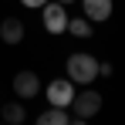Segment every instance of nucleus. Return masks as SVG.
<instances>
[{"instance_id": "obj_6", "label": "nucleus", "mask_w": 125, "mask_h": 125, "mask_svg": "<svg viewBox=\"0 0 125 125\" xmlns=\"http://www.w3.org/2000/svg\"><path fill=\"white\" fill-rule=\"evenodd\" d=\"M78 3H81L84 17L95 21V24H102V21L112 17V0H78Z\"/></svg>"}, {"instance_id": "obj_3", "label": "nucleus", "mask_w": 125, "mask_h": 125, "mask_svg": "<svg viewBox=\"0 0 125 125\" xmlns=\"http://www.w3.org/2000/svg\"><path fill=\"white\" fill-rule=\"evenodd\" d=\"M41 21H44V27H47V34H64L68 31V10H64L58 0H47L41 7Z\"/></svg>"}, {"instance_id": "obj_14", "label": "nucleus", "mask_w": 125, "mask_h": 125, "mask_svg": "<svg viewBox=\"0 0 125 125\" xmlns=\"http://www.w3.org/2000/svg\"><path fill=\"white\" fill-rule=\"evenodd\" d=\"M58 3H61V7H68V3H74V0H58Z\"/></svg>"}, {"instance_id": "obj_1", "label": "nucleus", "mask_w": 125, "mask_h": 125, "mask_svg": "<svg viewBox=\"0 0 125 125\" xmlns=\"http://www.w3.org/2000/svg\"><path fill=\"white\" fill-rule=\"evenodd\" d=\"M68 78L74 84H84L88 88V84L98 78V61L91 54H81V51L78 54H68Z\"/></svg>"}, {"instance_id": "obj_11", "label": "nucleus", "mask_w": 125, "mask_h": 125, "mask_svg": "<svg viewBox=\"0 0 125 125\" xmlns=\"http://www.w3.org/2000/svg\"><path fill=\"white\" fill-rule=\"evenodd\" d=\"M112 74H115V68H112L108 61H105V64H98V78H112Z\"/></svg>"}, {"instance_id": "obj_7", "label": "nucleus", "mask_w": 125, "mask_h": 125, "mask_svg": "<svg viewBox=\"0 0 125 125\" xmlns=\"http://www.w3.org/2000/svg\"><path fill=\"white\" fill-rule=\"evenodd\" d=\"M0 41L3 44H21L24 41V24L17 17H7V21L0 24Z\"/></svg>"}, {"instance_id": "obj_5", "label": "nucleus", "mask_w": 125, "mask_h": 125, "mask_svg": "<svg viewBox=\"0 0 125 125\" xmlns=\"http://www.w3.org/2000/svg\"><path fill=\"white\" fill-rule=\"evenodd\" d=\"M14 95H17V98H34V95H37V91H41V78H37V74H34V71H17V74H14Z\"/></svg>"}, {"instance_id": "obj_2", "label": "nucleus", "mask_w": 125, "mask_h": 125, "mask_svg": "<svg viewBox=\"0 0 125 125\" xmlns=\"http://www.w3.org/2000/svg\"><path fill=\"white\" fill-rule=\"evenodd\" d=\"M71 112H74V118H95L98 112H102V95L95 91V88H84V91H74V98L68 105Z\"/></svg>"}, {"instance_id": "obj_15", "label": "nucleus", "mask_w": 125, "mask_h": 125, "mask_svg": "<svg viewBox=\"0 0 125 125\" xmlns=\"http://www.w3.org/2000/svg\"><path fill=\"white\" fill-rule=\"evenodd\" d=\"M0 125H7V122H0Z\"/></svg>"}, {"instance_id": "obj_13", "label": "nucleus", "mask_w": 125, "mask_h": 125, "mask_svg": "<svg viewBox=\"0 0 125 125\" xmlns=\"http://www.w3.org/2000/svg\"><path fill=\"white\" fill-rule=\"evenodd\" d=\"M71 125H88V118H71Z\"/></svg>"}, {"instance_id": "obj_4", "label": "nucleus", "mask_w": 125, "mask_h": 125, "mask_svg": "<svg viewBox=\"0 0 125 125\" xmlns=\"http://www.w3.org/2000/svg\"><path fill=\"white\" fill-rule=\"evenodd\" d=\"M74 98V81L71 78H54V81L47 84V102L51 108H68Z\"/></svg>"}, {"instance_id": "obj_9", "label": "nucleus", "mask_w": 125, "mask_h": 125, "mask_svg": "<svg viewBox=\"0 0 125 125\" xmlns=\"http://www.w3.org/2000/svg\"><path fill=\"white\" fill-rule=\"evenodd\" d=\"M24 118H27V112H24L21 102H7V105H3V122H7V125H21Z\"/></svg>"}, {"instance_id": "obj_8", "label": "nucleus", "mask_w": 125, "mask_h": 125, "mask_svg": "<svg viewBox=\"0 0 125 125\" xmlns=\"http://www.w3.org/2000/svg\"><path fill=\"white\" fill-rule=\"evenodd\" d=\"M34 125H71V118H68V108H47L34 118Z\"/></svg>"}, {"instance_id": "obj_12", "label": "nucleus", "mask_w": 125, "mask_h": 125, "mask_svg": "<svg viewBox=\"0 0 125 125\" xmlns=\"http://www.w3.org/2000/svg\"><path fill=\"white\" fill-rule=\"evenodd\" d=\"M24 7H31V10H34V7H44V3H47V0H21Z\"/></svg>"}, {"instance_id": "obj_10", "label": "nucleus", "mask_w": 125, "mask_h": 125, "mask_svg": "<svg viewBox=\"0 0 125 125\" xmlns=\"http://www.w3.org/2000/svg\"><path fill=\"white\" fill-rule=\"evenodd\" d=\"M68 31H71L74 37H91V27H88V17H74V21H68Z\"/></svg>"}]
</instances>
